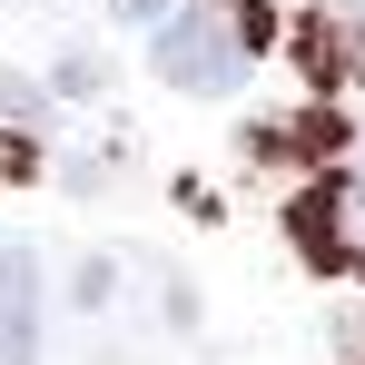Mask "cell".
<instances>
[{
    "mask_svg": "<svg viewBox=\"0 0 365 365\" xmlns=\"http://www.w3.org/2000/svg\"><path fill=\"white\" fill-rule=\"evenodd\" d=\"M40 109H50V99H40L30 79H0V119H30V128H40Z\"/></svg>",
    "mask_w": 365,
    "mask_h": 365,
    "instance_id": "obj_5",
    "label": "cell"
},
{
    "mask_svg": "<svg viewBox=\"0 0 365 365\" xmlns=\"http://www.w3.org/2000/svg\"><path fill=\"white\" fill-rule=\"evenodd\" d=\"M247 50H257V40H247L237 0H187V10L158 20V40H148L158 79H168V89H197V99L237 89V79H247Z\"/></svg>",
    "mask_w": 365,
    "mask_h": 365,
    "instance_id": "obj_1",
    "label": "cell"
},
{
    "mask_svg": "<svg viewBox=\"0 0 365 365\" xmlns=\"http://www.w3.org/2000/svg\"><path fill=\"white\" fill-rule=\"evenodd\" d=\"M336 365H365V297L336 306Z\"/></svg>",
    "mask_w": 365,
    "mask_h": 365,
    "instance_id": "obj_4",
    "label": "cell"
},
{
    "mask_svg": "<svg viewBox=\"0 0 365 365\" xmlns=\"http://www.w3.org/2000/svg\"><path fill=\"white\" fill-rule=\"evenodd\" d=\"M40 356V267L30 247H0V365Z\"/></svg>",
    "mask_w": 365,
    "mask_h": 365,
    "instance_id": "obj_2",
    "label": "cell"
},
{
    "mask_svg": "<svg viewBox=\"0 0 365 365\" xmlns=\"http://www.w3.org/2000/svg\"><path fill=\"white\" fill-rule=\"evenodd\" d=\"M365 79V0L316 20V89H356Z\"/></svg>",
    "mask_w": 365,
    "mask_h": 365,
    "instance_id": "obj_3",
    "label": "cell"
}]
</instances>
